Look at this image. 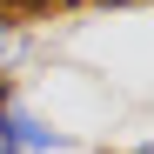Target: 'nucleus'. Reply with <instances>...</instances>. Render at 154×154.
<instances>
[{
	"label": "nucleus",
	"mask_w": 154,
	"mask_h": 154,
	"mask_svg": "<svg viewBox=\"0 0 154 154\" xmlns=\"http://www.w3.org/2000/svg\"><path fill=\"white\" fill-rule=\"evenodd\" d=\"M0 121H7V134H14L20 147H60L54 127H40V121H27V114H0Z\"/></svg>",
	"instance_id": "1"
},
{
	"label": "nucleus",
	"mask_w": 154,
	"mask_h": 154,
	"mask_svg": "<svg viewBox=\"0 0 154 154\" xmlns=\"http://www.w3.org/2000/svg\"><path fill=\"white\" fill-rule=\"evenodd\" d=\"M0 114H7V107H0ZM0 154H20V141L7 134V121H0Z\"/></svg>",
	"instance_id": "2"
}]
</instances>
